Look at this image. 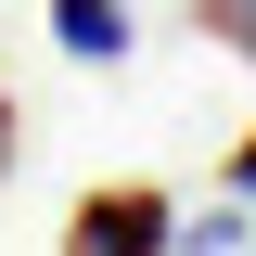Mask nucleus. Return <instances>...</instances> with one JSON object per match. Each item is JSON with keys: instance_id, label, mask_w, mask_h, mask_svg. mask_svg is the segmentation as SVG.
<instances>
[{"instance_id": "1", "label": "nucleus", "mask_w": 256, "mask_h": 256, "mask_svg": "<svg viewBox=\"0 0 256 256\" xmlns=\"http://www.w3.org/2000/svg\"><path fill=\"white\" fill-rule=\"evenodd\" d=\"M64 244L77 256H154V244H180V230H166L154 180H116V192H77V205H64Z\"/></svg>"}, {"instance_id": "2", "label": "nucleus", "mask_w": 256, "mask_h": 256, "mask_svg": "<svg viewBox=\"0 0 256 256\" xmlns=\"http://www.w3.org/2000/svg\"><path fill=\"white\" fill-rule=\"evenodd\" d=\"M52 38H64L77 64H116V52H128V0H52Z\"/></svg>"}, {"instance_id": "4", "label": "nucleus", "mask_w": 256, "mask_h": 256, "mask_svg": "<svg viewBox=\"0 0 256 256\" xmlns=\"http://www.w3.org/2000/svg\"><path fill=\"white\" fill-rule=\"evenodd\" d=\"M0 166H13V90H0Z\"/></svg>"}, {"instance_id": "5", "label": "nucleus", "mask_w": 256, "mask_h": 256, "mask_svg": "<svg viewBox=\"0 0 256 256\" xmlns=\"http://www.w3.org/2000/svg\"><path fill=\"white\" fill-rule=\"evenodd\" d=\"M230 180H256V141H244V154H230Z\"/></svg>"}, {"instance_id": "3", "label": "nucleus", "mask_w": 256, "mask_h": 256, "mask_svg": "<svg viewBox=\"0 0 256 256\" xmlns=\"http://www.w3.org/2000/svg\"><path fill=\"white\" fill-rule=\"evenodd\" d=\"M192 26L218 38V52H244V64H256V0H192Z\"/></svg>"}]
</instances>
